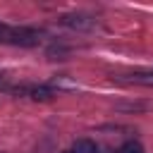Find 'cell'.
I'll use <instances>...</instances> for the list:
<instances>
[{
  "label": "cell",
  "instance_id": "obj_6",
  "mask_svg": "<svg viewBox=\"0 0 153 153\" xmlns=\"http://www.w3.org/2000/svg\"><path fill=\"white\" fill-rule=\"evenodd\" d=\"M62 153H74V151H62Z\"/></svg>",
  "mask_w": 153,
  "mask_h": 153
},
{
  "label": "cell",
  "instance_id": "obj_2",
  "mask_svg": "<svg viewBox=\"0 0 153 153\" xmlns=\"http://www.w3.org/2000/svg\"><path fill=\"white\" fill-rule=\"evenodd\" d=\"M129 81L134 84H143V86H153V72H131Z\"/></svg>",
  "mask_w": 153,
  "mask_h": 153
},
{
  "label": "cell",
  "instance_id": "obj_3",
  "mask_svg": "<svg viewBox=\"0 0 153 153\" xmlns=\"http://www.w3.org/2000/svg\"><path fill=\"white\" fill-rule=\"evenodd\" d=\"M65 24L79 26V29H88L91 26V22H86V17H65Z\"/></svg>",
  "mask_w": 153,
  "mask_h": 153
},
{
  "label": "cell",
  "instance_id": "obj_1",
  "mask_svg": "<svg viewBox=\"0 0 153 153\" xmlns=\"http://www.w3.org/2000/svg\"><path fill=\"white\" fill-rule=\"evenodd\" d=\"M72 151H74V153H96L98 148H96V143H93L91 139H76Z\"/></svg>",
  "mask_w": 153,
  "mask_h": 153
},
{
  "label": "cell",
  "instance_id": "obj_4",
  "mask_svg": "<svg viewBox=\"0 0 153 153\" xmlns=\"http://www.w3.org/2000/svg\"><path fill=\"white\" fill-rule=\"evenodd\" d=\"M117 153H143V146H141L139 141H127Z\"/></svg>",
  "mask_w": 153,
  "mask_h": 153
},
{
  "label": "cell",
  "instance_id": "obj_5",
  "mask_svg": "<svg viewBox=\"0 0 153 153\" xmlns=\"http://www.w3.org/2000/svg\"><path fill=\"white\" fill-rule=\"evenodd\" d=\"M31 96H33L36 100H50V98H53V91L41 86V88H33V91H31Z\"/></svg>",
  "mask_w": 153,
  "mask_h": 153
}]
</instances>
